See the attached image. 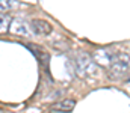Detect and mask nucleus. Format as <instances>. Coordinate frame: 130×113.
Here are the masks:
<instances>
[{
    "label": "nucleus",
    "mask_w": 130,
    "mask_h": 113,
    "mask_svg": "<svg viewBox=\"0 0 130 113\" xmlns=\"http://www.w3.org/2000/svg\"><path fill=\"white\" fill-rule=\"evenodd\" d=\"M130 66V54L129 53H124V51H120V53H115L112 56V60L109 63V71L112 77H121L123 74L127 73Z\"/></svg>",
    "instance_id": "obj_1"
},
{
    "label": "nucleus",
    "mask_w": 130,
    "mask_h": 113,
    "mask_svg": "<svg viewBox=\"0 0 130 113\" xmlns=\"http://www.w3.org/2000/svg\"><path fill=\"white\" fill-rule=\"evenodd\" d=\"M97 63L88 54H80L76 59V71L82 77H92L97 74Z\"/></svg>",
    "instance_id": "obj_2"
},
{
    "label": "nucleus",
    "mask_w": 130,
    "mask_h": 113,
    "mask_svg": "<svg viewBox=\"0 0 130 113\" xmlns=\"http://www.w3.org/2000/svg\"><path fill=\"white\" fill-rule=\"evenodd\" d=\"M11 33L14 35H18V36H30L32 35V26L24 21V20H20V18H15L9 23V29H8Z\"/></svg>",
    "instance_id": "obj_3"
},
{
    "label": "nucleus",
    "mask_w": 130,
    "mask_h": 113,
    "mask_svg": "<svg viewBox=\"0 0 130 113\" xmlns=\"http://www.w3.org/2000/svg\"><path fill=\"white\" fill-rule=\"evenodd\" d=\"M30 26H32V30L36 35H41V36H48L52 32H53V27L50 23H47L45 20H39V18H35L30 21Z\"/></svg>",
    "instance_id": "obj_4"
},
{
    "label": "nucleus",
    "mask_w": 130,
    "mask_h": 113,
    "mask_svg": "<svg viewBox=\"0 0 130 113\" xmlns=\"http://www.w3.org/2000/svg\"><path fill=\"white\" fill-rule=\"evenodd\" d=\"M112 56H113V53H110L107 48L98 50L97 53H95V59L98 60V63L103 65V66H109V63L112 60Z\"/></svg>",
    "instance_id": "obj_5"
},
{
    "label": "nucleus",
    "mask_w": 130,
    "mask_h": 113,
    "mask_svg": "<svg viewBox=\"0 0 130 113\" xmlns=\"http://www.w3.org/2000/svg\"><path fill=\"white\" fill-rule=\"evenodd\" d=\"M74 106H76V101H74V100H62V101H58V103L53 106V110L68 113L74 109Z\"/></svg>",
    "instance_id": "obj_6"
},
{
    "label": "nucleus",
    "mask_w": 130,
    "mask_h": 113,
    "mask_svg": "<svg viewBox=\"0 0 130 113\" xmlns=\"http://www.w3.org/2000/svg\"><path fill=\"white\" fill-rule=\"evenodd\" d=\"M18 5H20V0H0V12L12 11L18 8Z\"/></svg>",
    "instance_id": "obj_7"
},
{
    "label": "nucleus",
    "mask_w": 130,
    "mask_h": 113,
    "mask_svg": "<svg viewBox=\"0 0 130 113\" xmlns=\"http://www.w3.org/2000/svg\"><path fill=\"white\" fill-rule=\"evenodd\" d=\"M9 23H11V18H9L8 15H5V14L0 12V33L8 32V29H9Z\"/></svg>",
    "instance_id": "obj_8"
}]
</instances>
